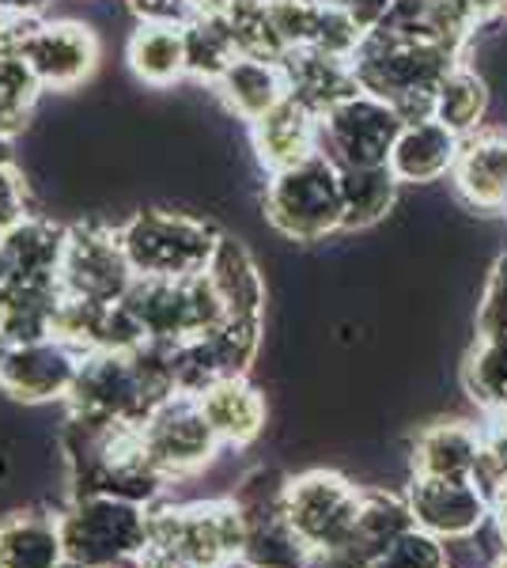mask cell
<instances>
[{
  "label": "cell",
  "mask_w": 507,
  "mask_h": 568,
  "mask_svg": "<svg viewBox=\"0 0 507 568\" xmlns=\"http://www.w3.org/2000/svg\"><path fill=\"white\" fill-rule=\"evenodd\" d=\"M152 504L84 493L58 516L64 538V568H136L149 549Z\"/></svg>",
  "instance_id": "1"
},
{
  "label": "cell",
  "mask_w": 507,
  "mask_h": 568,
  "mask_svg": "<svg viewBox=\"0 0 507 568\" xmlns=\"http://www.w3.org/2000/svg\"><path fill=\"white\" fill-rule=\"evenodd\" d=\"M190 568H239L243 554V511L235 497L168 504L149 511V549Z\"/></svg>",
  "instance_id": "2"
},
{
  "label": "cell",
  "mask_w": 507,
  "mask_h": 568,
  "mask_svg": "<svg viewBox=\"0 0 507 568\" xmlns=\"http://www.w3.org/2000/svg\"><path fill=\"white\" fill-rule=\"evenodd\" d=\"M265 220L288 243H322L345 224L341 171L322 152L288 171H276L262 194Z\"/></svg>",
  "instance_id": "3"
},
{
  "label": "cell",
  "mask_w": 507,
  "mask_h": 568,
  "mask_svg": "<svg viewBox=\"0 0 507 568\" xmlns=\"http://www.w3.org/2000/svg\"><path fill=\"white\" fill-rule=\"evenodd\" d=\"M118 240H122V251L136 277L182 281L205 273L220 235L212 232V224L190 213L149 209V213H136L129 220L118 232Z\"/></svg>",
  "instance_id": "4"
},
{
  "label": "cell",
  "mask_w": 507,
  "mask_h": 568,
  "mask_svg": "<svg viewBox=\"0 0 507 568\" xmlns=\"http://www.w3.org/2000/svg\"><path fill=\"white\" fill-rule=\"evenodd\" d=\"M364 489L337 470H307L296 478H284V516L292 530L307 542L311 554H329L345 542L356 524Z\"/></svg>",
  "instance_id": "5"
},
{
  "label": "cell",
  "mask_w": 507,
  "mask_h": 568,
  "mask_svg": "<svg viewBox=\"0 0 507 568\" xmlns=\"http://www.w3.org/2000/svg\"><path fill=\"white\" fill-rule=\"evenodd\" d=\"M402 125V114L391 103L367 95V91H356V95H348L345 103L329 106L318 118V152L337 171L379 168V163L391 160Z\"/></svg>",
  "instance_id": "6"
},
{
  "label": "cell",
  "mask_w": 507,
  "mask_h": 568,
  "mask_svg": "<svg viewBox=\"0 0 507 568\" xmlns=\"http://www.w3.org/2000/svg\"><path fill=\"white\" fill-rule=\"evenodd\" d=\"M281 493L284 478H273V474H254L235 493V504L243 511L239 568H307L311 557H315L284 516Z\"/></svg>",
  "instance_id": "7"
},
{
  "label": "cell",
  "mask_w": 507,
  "mask_h": 568,
  "mask_svg": "<svg viewBox=\"0 0 507 568\" xmlns=\"http://www.w3.org/2000/svg\"><path fill=\"white\" fill-rule=\"evenodd\" d=\"M144 452L163 481L193 478L220 455V439L212 436L209 420L201 417L197 398L186 390H174L163 398L149 417L141 420Z\"/></svg>",
  "instance_id": "8"
},
{
  "label": "cell",
  "mask_w": 507,
  "mask_h": 568,
  "mask_svg": "<svg viewBox=\"0 0 507 568\" xmlns=\"http://www.w3.org/2000/svg\"><path fill=\"white\" fill-rule=\"evenodd\" d=\"M136 273L129 265L118 232L107 227H72L64 232V254L58 270V288L91 304H122Z\"/></svg>",
  "instance_id": "9"
},
{
  "label": "cell",
  "mask_w": 507,
  "mask_h": 568,
  "mask_svg": "<svg viewBox=\"0 0 507 568\" xmlns=\"http://www.w3.org/2000/svg\"><path fill=\"white\" fill-rule=\"evenodd\" d=\"M80 364H84V353L72 349L61 337L4 345V353H0V390L12 394L16 402H27V406L69 398Z\"/></svg>",
  "instance_id": "10"
},
{
  "label": "cell",
  "mask_w": 507,
  "mask_h": 568,
  "mask_svg": "<svg viewBox=\"0 0 507 568\" xmlns=\"http://www.w3.org/2000/svg\"><path fill=\"white\" fill-rule=\"evenodd\" d=\"M413 524L439 542H466L493 519L485 493L469 478H417L405 489Z\"/></svg>",
  "instance_id": "11"
},
{
  "label": "cell",
  "mask_w": 507,
  "mask_h": 568,
  "mask_svg": "<svg viewBox=\"0 0 507 568\" xmlns=\"http://www.w3.org/2000/svg\"><path fill=\"white\" fill-rule=\"evenodd\" d=\"M20 53L42 91H77L99 65V34L80 20H39Z\"/></svg>",
  "instance_id": "12"
},
{
  "label": "cell",
  "mask_w": 507,
  "mask_h": 568,
  "mask_svg": "<svg viewBox=\"0 0 507 568\" xmlns=\"http://www.w3.org/2000/svg\"><path fill=\"white\" fill-rule=\"evenodd\" d=\"M193 398L220 447H251L265 433V394L246 375L212 379Z\"/></svg>",
  "instance_id": "13"
},
{
  "label": "cell",
  "mask_w": 507,
  "mask_h": 568,
  "mask_svg": "<svg viewBox=\"0 0 507 568\" xmlns=\"http://www.w3.org/2000/svg\"><path fill=\"white\" fill-rule=\"evenodd\" d=\"M251 136L257 163L270 175H276V171L296 168V163L318 152V114H311L303 103L284 95L270 114H262L251 125Z\"/></svg>",
  "instance_id": "14"
},
{
  "label": "cell",
  "mask_w": 507,
  "mask_h": 568,
  "mask_svg": "<svg viewBox=\"0 0 507 568\" xmlns=\"http://www.w3.org/2000/svg\"><path fill=\"white\" fill-rule=\"evenodd\" d=\"M281 69L288 80V95L318 118L359 91L353 58H337L326 50H288L281 58Z\"/></svg>",
  "instance_id": "15"
},
{
  "label": "cell",
  "mask_w": 507,
  "mask_h": 568,
  "mask_svg": "<svg viewBox=\"0 0 507 568\" xmlns=\"http://www.w3.org/2000/svg\"><path fill=\"white\" fill-rule=\"evenodd\" d=\"M458 149H463V136L450 133L444 122H436V118H420V122L402 125L386 168L394 171L398 182L428 186V182H439L450 168H455Z\"/></svg>",
  "instance_id": "16"
},
{
  "label": "cell",
  "mask_w": 507,
  "mask_h": 568,
  "mask_svg": "<svg viewBox=\"0 0 507 568\" xmlns=\"http://www.w3.org/2000/svg\"><path fill=\"white\" fill-rule=\"evenodd\" d=\"M205 277L227 311V323H262L265 281L243 243L232 240V235H220L216 251L205 265Z\"/></svg>",
  "instance_id": "17"
},
{
  "label": "cell",
  "mask_w": 507,
  "mask_h": 568,
  "mask_svg": "<svg viewBox=\"0 0 507 568\" xmlns=\"http://www.w3.org/2000/svg\"><path fill=\"white\" fill-rule=\"evenodd\" d=\"M458 197L477 213H507V136H469L450 168Z\"/></svg>",
  "instance_id": "18"
},
{
  "label": "cell",
  "mask_w": 507,
  "mask_h": 568,
  "mask_svg": "<svg viewBox=\"0 0 507 568\" xmlns=\"http://www.w3.org/2000/svg\"><path fill=\"white\" fill-rule=\"evenodd\" d=\"M485 433L469 420H432L413 439V474L417 478H474Z\"/></svg>",
  "instance_id": "19"
},
{
  "label": "cell",
  "mask_w": 507,
  "mask_h": 568,
  "mask_svg": "<svg viewBox=\"0 0 507 568\" xmlns=\"http://www.w3.org/2000/svg\"><path fill=\"white\" fill-rule=\"evenodd\" d=\"M216 95L224 99L227 114L239 122L254 125L262 114L281 103L288 95V80H284L281 61H262V58H239L216 77Z\"/></svg>",
  "instance_id": "20"
},
{
  "label": "cell",
  "mask_w": 507,
  "mask_h": 568,
  "mask_svg": "<svg viewBox=\"0 0 507 568\" xmlns=\"http://www.w3.org/2000/svg\"><path fill=\"white\" fill-rule=\"evenodd\" d=\"M129 69L141 84L168 91L190 77L186 27L182 23H141L129 34Z\"/></svg>",
  "instance_id": "21"
},
{
  "label": "cell",
  "mask_w": 507,
  "mask_h": 568,
  "mask_svg": "<svg viewBox=\"0 0 507 568\" xmlns=\"http://www.w3.org/2000/svg\"><path fill=\"white\" fill-rule=\"evenodd\" d=\"M0 568H64L58 516L27 508L0 519Z\"/></svg>",
  "instance_id": "22"
},
{
  "label": "cell",
  "mask_w": 507,
  "mask_h": 568,
  "mask_svg": "<svg viewBox=\"0 0 507 568\" xmlns=\"http://www.w3.org/2000/svg\"><path fill=\"white\" fill-rule=\"evenodd\" d=\"M402 182L394 171L379 163V168H345L341 171V201H345V224L341 232H364V227L379 224V220L394 209Z\"/></svg>",
  "instance_id": "23"
},
{
  "label": "cell",
  "mask_w": 507,
  "mask_h": 568,
  "mask_svg": "<svg viewBox=\"0 0 507 568\" xmlns=\"http://www.w3.org/2000/svg\"><path fill=\"white\" fill-rule=\"evenodd\" d=\"M488 106V88L477 72H469L463 65H455L439 80L436 99H432V118L444 122L450 133L466 136L469 130H477V122L485 118Z\"/></svg>",
  "instance_id": "24"
},
{
  "label": "cell",
  "mask_w": 507,
  "mask_h": 568,
  "mask_svg": "<svg viewBox=\"0 0 507 568\" xmlns=\"http://www.w3.org/2000/svg\"><path fill=\"white\" fill-rule=\"evenodd\" d=\"M463 387L488 417L507 409V342H474L463 364Z\"/></svg>",
  "instance_id": "25"
},
{
  "label": "cell",
  "mask_w": 507,
  "mask_h": 568,
  "mask_svg": "<svg viewBox=\"0 0 507 568\" xmlns=\"http://www.w3.org/2000/svg\"><path fill=\"white\" fill-rule=\"evenodd\" d=\"M39 95L42 84L23 61V53H0V141L23 130Z\"/></svg>",
  "instance_id": "26"
},
{
  "label": "cell",
  "mask_w": 507,
  "mask_h": 568,
  "mask_svg": "<svg viewBox=\"0 0 507 568\" xmlns=\"http://www.w3.org/2000/svg\"><path fill=\"white\" fill-rule=\"evenodd\" d=\"M447 565H450L447 542H439L436 535H428L420 527H409L367 568H447Z\"/></svg>",
  "instance_id": "27"
},
{
  "label": "cell",
  "mask_w": 507,
  "mask_h": 568,
  "mask_svg": "<svg viewBox=\"0 0 507 568\" xmlns=\"http://www.w3.org/2000/svg\"><path fill=\"white\" fill-rule=\"evenodd\" d=\"M477 342H507V251L496 258L477 304Z\"/></svg>",
  "instance_id": "28"
},
{
  "label": "cell",
  "mask_w": 507,
  "mask_h": 568,
  "mask_svg": "<svg viewBox=\"0 0 507 568\" xmlns=\"http://www.w3.org/2000/svg\"><path fill=\"white\" fill-rule=\"evenodd\" d=\"M20 220H27V190L12 171V163L0 160V235L12 232Z\"/></svg>",
  "instance_id": "29"
},
{
  "label": "cell",
  "mask_w": 507,
  "mask_h": 568,
  "mask_svg": "<svg viewBox=\"0 0 507 568\" xmlns=\"http://www.w3.org/2000/svg\"><path fill=\"white\" fill-rule=\"evenodd\" d=\"M469 16H474V23H493L507 16V0H466Z\"/></svg>",
  "instance_id": "30"
},
{
  "label": "cell",
  "mask_w": 507,
  "mask_h": 568,
  "mask_svg": "<svg viewBox=\"0 0 507 568\" xmlns=\"http://www.w3.org/2000/svg\"><path fill=\"white\" fill-rule=\"evenodd\" d=\"M488 508H493V524H496V535H500V542L507 546V478L500 481V489L488 497Z\"/></svg>",
  "instance_id": "31"
},
{
  "label": "cell",
  "mask_w": 507,
  "mask_h": 568,
  "mask_svg": "<svg viewBox=\"0 0 507 568\" xmlns=\"http://www.w3.org/2000/svg\"><path fill=\"white\" fill-rule=\"evenodd\" d=\"M53 4V0H0V8H12V12H39V8Z\"/></svg>",
  "instance_id": "32"
},
{
  "label": "cell",
  "mask_w": 507,
  "mask_h": 568,
  "mask_svg": "<svg viewBox=\"0 0 507 568\" xmlns=\"http://www.w3.org/2000/svg\"><path fill=\"white\" fill-rule=\"evenodd\" d=\"M136 568H190V565H179V561H171V557H160V554H144L141 561H136Z\"/></svg>",
  "instance_id": "33"
},
{
  "label": "cell",
  "mask_w": 507,
  "mask_h": 568,
  "mask_svg": "<svg viewBox=\"0 0 507 568\" xmlns=\"http://www.w3.org/2000/svg\"><path fill=\"white\" fill-rule=\"evenodd\" d=\"M493 568H507V546L500 549V554H496V561H493Z\"/></svg>",
  "instance_id": "34"
},
{
  "label": "cell",
  "mask_w": 507,
  "mask_h": 568,
  "mask_svg": "<svg viewBox=\"0 0 507 568\" xmlns=\"http://www.w3.org/2000/svg\"><path fill=\"white\" fill-rule=\"evenodd\" d=\"M447 568H450V565H447Z\"/></svg>",
  "instance_id": "35"
}]
</instances>
